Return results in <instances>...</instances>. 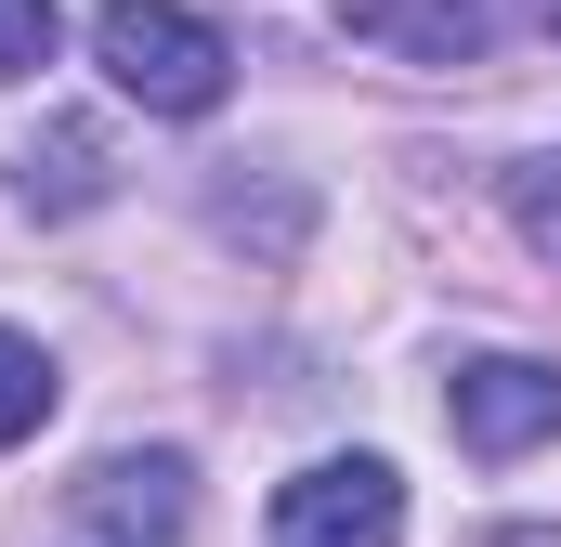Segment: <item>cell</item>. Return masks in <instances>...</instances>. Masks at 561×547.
I'll return each mask as SVG.
<instances>
[{
    "label": "cell",
    "mask_w": 561,
    "mask_h": 547,
    "mask_svg": "<svg viewBox=\"0 0 561 547\" xmlns=\"http://www.w3.org/2000/svg\"><path fill=\"white\" fill-rule=\"evenodd\" d=\"M510 222H523V248H536V261H561V156L510 170Z\"/></svg>",
    "instance_id": "obj_8"
},
{
    "label": "cell",
    "mask_w": 561,
    "mask_h": 547,
    "mask_svg": "<svg viewBox=\"0 0 561 547\" xmlns=\"http://www.w3.org/2000/svg\"><path fill=\"white\" fill-rule=\"evenodd\" d=\"M392 535H405L392 456H313L300 482H275V547H392Z\"/></svg>",
    "instance_id": "obj_2"
},
{
    "label": "cell",
    "mask_w": 561,
    "mask_h": 547,
    "mask_svg": "<svg viewBox=\"0 0 561 547\" xmlns=\"http://www.w3.org/2000/svg\"><path fill=\"white\" fill-rule=\"evenodd\" d=\"M536 13H549V26H561V0H536Z\"/></svg>",
    "instance_id": "obj_10"
},
{
    "label": "cell",
    "mask_w": 561,
    "mask_h": 547,
    "mask_svg": "<svg viewBox=\"0 0 561 547\" xmlns=\"http://www.w3.org/2000/svg\"><path fill=\"white\" fill-rule=\"evenodd\" d=\"M366 39H392V53H431V66H457L470 39H483V0H340Z\"/></svg>",
    "instance_id": "obj_6"
},
{
    "label": "cell",
    "mask_w": 561,
    "mask_h": 547,
    "mask_svg": "<svg viewBox=\"0 0 561 547\" xmlns=\"http://www.w3.org/2000/svg\"><path fill=\"white\" fill-rule=\"evenodd\" d=\"M39 417H53V352L26 326H0V443H26Z\"/></svg>",
    "instance_id": "obj_7"
},
{
    "label": "cell",
    "mask_w": 561,
    "mask_h": 547,
    "mask_svg": "<svg viewBox=\"0 0 561 547\" xmlns=\"http://www.w3.org/2000/svg\"><path fill=\"white\" fill-rule=\"evenodd\" d=\"M105 183H118V170H105V131H92V118H66V131H39L13 156V196H26V209H92Z\"/></svg>",
    "instance_id": "obj_5"
},
{
    "label": "cell",
    "mask_w": 561,
    "mask_h": 547,
    "mask_svg": "<svg viewBox=\"0 0 561 547\" xmlns=\"http://www.w3.org/2000/svg\"><path fill=\"white\" fill-rule=\"evenodd\" d=\"M92 53H105V79L131 92L144 118H209L222 79H236L222 26L183 13V0H105V13H92Z\"/></svg>",
    "instance_id": "obj_1"
},
{
    "label": "cell",
    "mask_w": 561,
    "mask_h": 547,
    "mask_svg": "<svg viewBox=\"0 0 561 547\" xmlns=\"http://www.w3.org/2000/svg\"><path fill=\"white\" fill-rule=\"evenodd\" d=\"M444 417H457L470 456H536V443L561 430V365H536V352H483V365H457Z\"/></svg>",
    "instance_id": "obj_3"
},
{
    "label": "cell",
    "mask_w": 561,
    "mask_h": 547,
    "mask_svg": "<svg viewBox=\"0 0 561 547\" xmlns=\"http://www.w3.org/2000/svg\"><path fill=\"white\" fill-rule=\"evenodd\" d=\"M53 39H66V13H53V0H0V79H39V66H53Z\"/></svg>",
    "instance_id": "obj_9"
},
{
    "label": "cell",
    "mask_w": 561,
    "mask_h": 547,
    "mask_svg": "<svg viewBox=\"0 0 561 547\" xmlns=\"http://www.w3.org/2000/svg\"><path fill=\"white\" fill-rule=\"evenodd\" d=\"M66 509H79V535H105V547H170L196 522V469L183 456H105Z\"/></svg>",
    "instance_id": "obj_4"
}]
</instances>
